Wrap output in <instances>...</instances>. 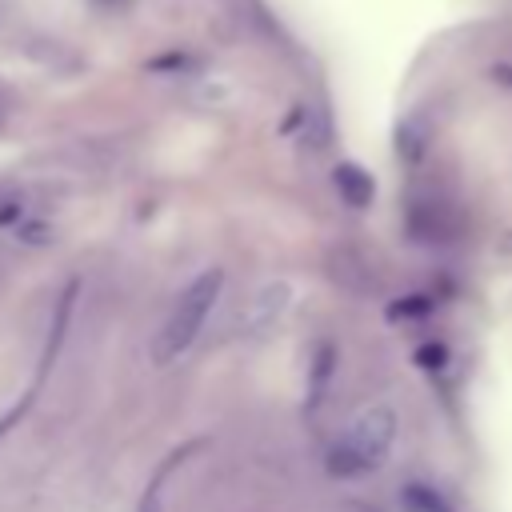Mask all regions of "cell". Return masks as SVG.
I'll return each mask as SVG.
<instances>
[{
  "label": "cell",
  "instance_id": "cell-2",
  "mask_svg": "<svg viewBox=\"0 0 512 512\" xmlns=\"http://www.w3.org/2000/svg\"><path fill=\"white\" fill-rule=\"evenodd\" d=\"M392 440H396V412L388 404H376L328 448V472H336V476L372 472L384 464Z\"/></svg>",
  "mask_w": 512,
  "mask_h": 512
},
{
  "label": "cell",
  "instance_id": "cell-1",
  "mask_svg": "<svg viewBox=\"0 0 512 512\" xmlns=\"http://www.w3.org/2000/svg\"><path fill=\"white\" fill-rule=\"evenodd\" d=\"M220 288H224V272H204V276H196L184 292H180V300L172 304V312H168V320L160 324V332H156V340H152V360L156 364H168V360H176L184 348H192V340L204 332V320L212 316V308H216V300H220Z\"/></svg>",
  "mask_w": 512,
  "mask_h": 512
},
{
  "label": "cell",
  "instance_id": "cell-6",
  "mask_svg": "<svg viewBox=\"0 0 512 512\" xmlns=\"http://www.w3.org/2000/svg\"><path fill=\"white\" fill-rule=\"evenodd\" d=\"M500 76H504V80H508V84H512V68H500Z\"/></svg>",
  "mask_w": 512,
  "mask_h": 512
},
{
  "label": "cell",
  "instance_id": "cell-3",
  "mask_svg": "<svg viewBox=\"0 0 512 512\" xmlns=\"http://www.w3.org/2000/svg\"><path fill=\"white\" fill-rule=\"evenodd\" d=\"M72 304H76V284H68V288H64V296H60V304H56L52 332H48V344H44V356H40V380L48 376V368H52V360H56V352H60V340H64V332H68Z\"/></svg>",
  "mask_w": 512,
  "mask_h": 512
},
{
  "label": "cell",
  "instance_id": "cell-5",
  "mask_svg": "<svg viewBox=\"0 0 512 512\" xmlns=\"http://www.w3.org/2000/svg\"><path fill=\"white\" fill-rule=\"evenodd\" d=\"M400 500H404V508H408V512H452V508H448V500H444L440 492L424 488V484H408V488L400 492Z\"/></svg>",
  "mask_w": 512,
  "mask_h": 512
},
{
  "label": "cell",
  "instance_id": "cell-4",
  "mask_svg": "<svg viewBox=\"0 0 512 512\" xmlns=\"http://www.w3.org/2000/svg\"><path fill=\"white\" fill-rule=\"evenodd\" d=\"M336 188L344 192V200H348V204H368V200H372V176H368V172H360L356 164L336 168Z\"/></svg>",
  "mask_w": 512,
  "mask_h": 512
}]
</instances>
